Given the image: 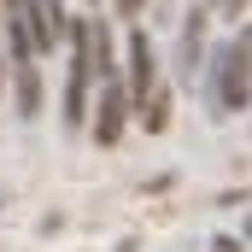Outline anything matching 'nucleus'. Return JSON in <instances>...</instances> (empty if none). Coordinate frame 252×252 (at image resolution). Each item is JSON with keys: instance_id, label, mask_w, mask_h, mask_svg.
<instances>
[{"instance_id": "nucleus-2", "label": "nucleus", "mask_w": 252, "mask_h": 252, "mask_svg": "<svg viewBox=\"0 0 252 252\" xmlns=\"http://www.w3.org/2000/svg\"><path fill=\"white\" fill-rule=\"evenodd\" d=\"M129 118H135V106H129L124 76H118V82H100V100L88 106V135H94L100 147H118L124 129H129Z\"/></svg>"}, {"instance_id": "nucleus-8", "label": "nucleus", "mask_w": 252, "mask_h": 252, "mask_svg": "<svg viewBox=\"0 0 252 252\" xmlns=\"http://www.w3.org/2000/svg\"><path fill=\"white\" fill-rule=\"evenodd\" d=\"M141 129L147 135H164L170 129V88H153V100L141 106Z\"/></svg>"}, {"instance_id": "nucleus-6", "label": "nucleus", "mask_w": 252, "mask_h": 252, "mask_svg": "<svg viewBox=\"0 0 252 252\" xmlns=\"http://www.w3.org/2000/svg\"><path fill=\"white\" fill-rule=\"evenodd\" d=\"M88 53H94V82H118V47H112V24L106 18H88Z\"/></svg>"}, {"instance_id": "nucleus-12", "label": "nucleus", "mask_w": 252, "mask_h": 252, "mask_svg": "<svg viewBox=\"0 0 252 252\" xmlns=\"http://www.w3.org/2000/svg\"><path fill=\"white\" fill-rule=\"evenodd\" d=\"M6 70H12V64H6V53H0V94H6Z\"/></svg>"}, {"instance_id": "nucleus-10", "label": "nucleus", "mask_w": 252, "mask_h": 252, "mask_svg": "<svg viewBox=\"0 0 252 252\" xmlns=\"http://www.w3.org/2000/svg\"><path fill=\"white\" fill-rule=\"evenodd\" d=\"M247 6H252V0H217V12H229V18H241Z\"/></svg>"}, {"instance_id": "nucleus-5", "label": "nucleus", "mask_w": 252, "mask_h": 252, "mask_svg": "<svg viewBox=\"0 0 252 252\" xmlns=\"http://www.w3.org/2000/svg\"><path fill=\"white\" fill-rule=\"evenodd\" d=\"M30 6H35L30 12V35H35V53L47 59L64 41V30H70V12H64V0H30Z\"/></svg>"}, {"instance_id": "nucleus-13", "label": "nucleus", "mask_w": 252, "mask_h": 252, "mask_svg": "<svg viewBox=\"0 0 252 252\" xmlns=\"http://www.w3.org/2000/svg\"><path fill=\"white\" fill-rule=\"evenodd\" d=\"M247 241H252V217H247Z\"/></svg>"}, {"instance_id": "nucleus-3", "label": "nucleus", "mask_w": 252, "mask_h": 252, "mask_svg": "<svg viewBox=\"0 0 252 252\" xmlns=\"http://www.w3.org/2000/svg\"><path fill=\"white\" fill-rule=\"evenodd\" d=\"M124 88H129V106H135V112H141V106L153 100V88H158L153 41H147V30H135V24H129V47H124Z\"/></svg>"}, {"instance_id": "nucleus-9", "label": "nucleus", "mask_w": 252, "mask_h": 252, "mask_svg": "<svg viewBox=\"0 0 252 252\" xmlns=\"http://www.w3.org/2000/svg\"><path fill=\"white\" fill-rule=\"evenodd\" d=\"M141 6H147V0H112V12H118V18H129V24L141 18Z\"/></svg>"}, {"instance_id": "nucleus-11", "label": "nucleus", "mask_w": 252, "mask_h": 252, "mask_svg": "<svg viewBox=\"0 0 252 252\" xmlns=\"http://www.w3.org/2000/svg\"><path fill=\"white\" fill-rule=\"evenodd\" d=\"M211 252H241V241H229V235H223V241H211Z\"/></svg>"}, {"instance_id": "nucleus-4", "label": "nucleus", "mask_w": 252, "mask_h": 252, "mask_svg": "<svg viewBox=\"0 0 252 252\" xmlns=\"http://www.w3.org/2000/svg\"><path fill=\"white\" fill-rule=\"evenodd\" d=\"M205 24H211V12H193L188 24H182V35H176V70H182V82L193 76H205Z\"/></svg>"}, {"instance_id": "nucleus-1", "label": "nucleus", "mask_w": 252, "mask_h": 252, "mask_svg": "<svg viewBox=\"0 0 252 252\" xmlns=\"http://www.w3.org/2000/svg\"><path fill=\"white\" fill-rule=\"evenodd\" d=\"M205 106H211V118H229V112L252 106V24L235 30L205 59Z\"/></svg>"}, {"instance_id": "nucleus-7", "label": "nucleus", "mask_w": 252, "mask_h": 252, "mask_svg": "<svg viewBox=\"0 0 252 252\" xmlns=\"http://www.w3.org/2000/svg\"><path fill=\"white\" fill-rule=\"evenodd\" d=\"M12 100H18V118L41 112V64H12Z\"/></svg>"}]
</instances>
